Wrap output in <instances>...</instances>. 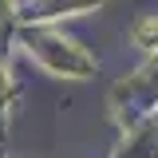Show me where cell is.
<instances>
[{
    "label": "cell",
    "instance_id": "1",
    "mask_svg": "<svg viewBox=\"0 0 158 158\" xmlns=\"http://www.w3.org/2000/svg\"><path fill=\"white\" fill-rule=\"evenodd\" d=\"M135 44H142V48H154V44H158V20L138 24V28H135Z\"/></svg>",
    "mask_w": 158,
    "mask_h": 158
}]
</instances>
